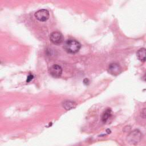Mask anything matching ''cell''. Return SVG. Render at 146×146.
Masks as SVG:
<instances>
[{"mask_svg":"<svg viewBox=\"0 0 146 146\" xmlns=\"http://www.w3.org/2000/svg\"><path fill=\"white\" fill-rule=\"evenodd\" d=\"M81 47L80 43L74 39H69L64 43L63 48L68 53L74 54L79 51Z\"/></svg>","mask_w":146,"mask_h":146,"instance_id":"cell-1","label":"cell"},{"mask_svg":"<svg viewBox=\"0 0 146 146\" xmlns=\"http://www.w3.org/2000/svg\"><path fill=\"white\" fill-rule=\"evenodd\" d=\"M141 139V133L139 129H135L131 132L127 137V141L131 145H136Z\"/></svg>","mask_w":146,"mask_h":146,"instance_id":"cell-2","label":"cell"},{"mask_svg":"<svg viewBox=\"0 0 146 146\" xmlns=\"http://www.w3.org/2000/svg\"><path fill=\"white\" fill-rule=\"evenodd\" d=\"M50 40L55 44H59L63 42L64 38L63 35L60 32L54 31L50 34Z\"/></svg>","mask_w":146,"mask_h":146,"instance_id":"cell-3","label":"cell"},{"mask_svg":"<svg viewBox=\"0 0 146 146\" xmlns=\"http://www.w3.org/2000/svg\"><path fill=\"white\" fill-rule=\"evenodd\" d=\"M35 17L39 21L44 22L47 21L50 16L49 12L46 9H40L36 12H35Z\"/></svg>","mask_w":146,"mask_h":146,"instance_id":"cell-4","label":"cell"},{"mask_svg":"<svg viewBox=\"0 0 146 146\" xmlns=\"http://www.w3.org/2000/svg\"><path fill=\"white\" fill-rule=\"evenodd\" d=\"M48 72L54 78H59L62 73V68L58 64H54L50 67Z\"/></svg>","mask_w":146,"mask_h":146,"instance_id":"cell-5","label":"cell"},{"mask_svg":"<svg viewBox=\"0 0 146 146\" xmlns=\"http://www.w3.org/2000/svg\"><path fill=\"white\" fill-rule=\"evenodd\" d=\"M108 72L113 75H117L121 72V67L119 63H111L108 67Z\"/></svg>","mask_w":146,"mask_h":146,"instance_id":"cell-6","label":"cell"},{"mask_svg":"<svg viewBox=\"0 0 146 146\" xmlns=\"http://www.w3.org/2000/svg\"><path fill=\"white\" fill-rule=\"evenodd\" d=\"M137 59L142 62L146 61V48H141L136 52Z\"/></svg>","mask_w":146,"mask_h":146,"instance_id":"cell-7","label":"cell"},{"mask_svg":"<svg viewBox=\"0 0 146 146\" xmlns=\"http://www.w3.org/2000/svg\"><path fill=\"white\" fill-rule=\"evenodd\" d=\"M76 106V104L71 100H65L63 102V107L66 110H70L74 108H75Z\"/></svg>","mask_w":146,"mask_h":146,"instance_id":"cell-8","label":"cell"},{"mask_svg":"<svg viewBox=\"0 0 146 146\" xmlns=\"http://www.w3.org/2000/svg\"><path fill=\"white\" fill-rule=\"evenodd\" d=\"M111 113H112V112H111V109L106 110L104 112V113H103V115L102 116V122L105 123L109 119V118L111 117Z\"/></svg>","mask_w":146,"mask_h":146,"instance_id":"cell-9","label":"cell"},{"mask_svg":"<svg viewBox=\"0 0 146 146\" xmlns=\"http://www.w3.org/2000/svg\"><path fill=\"white\" fill-rule=\"evenodd\" d=\"M140 115H141V117H142L143 118L146 117V108H144L142 110Z\"/></svg>","mask_w":146,"mask_h":146,"instance_id":"cell-10","label":"cell"},{"mask_svg":"<svg viewBox=\"0 0 146 146\" xmlns=\"http://www.w3.org/2000/svg\"><path fill=\"white\" fill-rule=\"evenodd\" d=\"M33 75H29L28 76H27V80H26V82H29L30 81H31L33 79Z\"/></svg>","mask_w":146,"mask_h":146,"instance_id":"cell-11","label":"cell"},{"mask_svg":"<svg viewBox=\"0 0 146 146\" xmlns=\"http://www.w3.org/2000/svg\"><path fill=\"white\" fill-rule=\"evenodd\" d=\"M144 80H146V74H145V75H144Z\"/></svg>","mask_w":146,"mask_h":146,"instance_id":"cell-12","label":"cell"}]
</instances>
